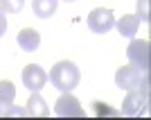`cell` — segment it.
<instances>
[{"label":"cell","mask_w":151,"mask_h":120,"mask_svg":"<svg viewBox=\"0 0 151 120\" xmlns=\"http://www.w3.org/2000/svg\"><path fill=\"white\" fill-rule=\"evenodd\" d=\"M88 30H93L95 34H106L108 30H113L115 25V14L113 9H106V7H97L88 14Z\"/></svg>","instance_id":"7a4b0ae2"},{"label":"cell","mask_w":151,"mask_h":120,"mask_svg":"<svg viewBox=\"0 0 151 120\" xmlns=\"http://www.w3.org/2000/svg\"><path fill=\"white\" fill-rule=\"evenodd\" d=\"M47 79L52 82V86H54V89H59L61 93H68V91H72L77 84H79L81 73H79V68H77L75 61L63 59V61H59V63H54V66H52Z\"/></svg>","instance_id":"6da1fadb"},{"label":"cell","mask_w":151,"mask_h":120,"mask_svg":"<svg viewBox=\"0 0 151 120\" xmlns=\"http://www.w3.org/2000/svg\"><path fill=\"white\" fill-rule=\"evenodd\" d=\"M65 2H75V0H65Z\"/></svg>","instance_id":"ac0fdd59"},{"label":"cell","mask_w":151,"mask_h":120,"mask_svg":"<svg viewBox=\"0 0 151 120\" xmlns=\"http://www.w3.org/2000/svg\"><path fill=\"white\" fill-rule=\"evenodd\" d=\"M14 97H16V86L9 79H2L0 82V104L9 107V104H14Z\"/></svg>","instance_id":"7c38bea8"},{"label":"cell","mask_w":151,"mask_h":120,"mask_svg":"<svg viewBox=\"0 0 151 120\" xmlns=\"http://www.w3.org/2000/svg\"><path fill=\"white\" fill-rule=\"evenodd\" d=\"M95 113H108V116H117L120 111H115L111 107H101V102H95Z\"/></svg>","instance_id":"9a60e30c"},{"label":"cell","mask_w":151,"mask_h":120,"mask_svg":"<svg viewBox=\"0 0 151 120\" xmlns=\"http://www.w3.org/2000/svg\"><path fill=\"white\" fill-rule=\"evenodd\" d=\"M126 57H129L131 66H135L142 73H147V68H149V41L133 39L129 43V48H126Z\"/></svg>","instance_id":"277c9868"},{"label":"cell","mask_w":151,"mask_h":120,"mask_svg":"<svg viewBox=\"0 0 151 120\" xmlns=\"http://www.w3.org/2000/svg\"><path fill=\"white\" fill-rule=\"evenodd\" d=\"M25 111H27V116H29V118H47V116H50V107H47V102L38 95V91L29 95Z\"/></svg>","instance_id":"ba28073f"},{"label":"cell","mask_w":151,"mask_h":120,"mask_svg":"<svg viewBox=\"0 0 151 120\" xmlns=\"http://www.w3.org/2000/svg\"><path fill=\"white\" fill-rule=\"evenodd\" d=\"M147 102H149V93L142 89H131L126 93L124 102H122V116H142L147 111Z\"/></svg>","instance_id":"3957f363"},{"label":"cell","mask_w":151,"mask_h":120,"mask_svg":"<svg viewBox=\"0 0 151 120\" xmlns=\"http://www.w3.org/2000/svg\"><path fill=\"white\" fill-rule=\"evenodd\" d=\"M7 32V18H5V12L0 9V36Z\"/></svg>","instance_id":"2e32d148"},{"label":"cell","mask_w":151,"mask_h":120,"mask_svg":"<svg viewBox=\"0 0 151 120\" xmlns=\"http://www.w3.org/2000/svg\"><path fill=\"white\" fill-rule=\"evenodd\" d=\"M115 27H117V32H120L122 36L133 39L135 34H138V30H140V18L135 16V14H124V16L115 23Z\"/></svg>","instance_id":"9c48e42d"},{"label":"cell","mask_w":151,"mask_h":120,"mask_svg":"<svg viewBox=\"0 0 151 120\" xmlns=\"http://www.w3.org/2000/svg\"><path fill=\"white\" fill-rule=\"evenodd\" d=\"M57 5H59V0H32V12L38 18H50L57 12Z\"/></svg>","instance_id":"8fae6325"},{"label":"cell","mask_w":151,"mask_h":120,"mask_svg":"<svg viewBox=\"0 0 151 120\" xmlns=\"http://www.w3.org/2000/svg\"><path fill=\"white\" fill-rule=\"evenodd\" d=\"M142 23H149L151 14H149V0H138V14H135Z\"/></svg>","instance_id":"5bb4252c"},{"label":"cell","mask_w":151,"mask_h":120,"mask_svg":"<svg viewBox=\"0 0 151 120\" xmlns=\"http://www.w3.org/2000/svg\"><path fill=\"white\" fill-rule=\"evenodd\" d=\"M23 5H25V0H0V9H2V12H9V14L23 12Z\"/></svg>","instance_id":"4fadbf2b"},{"label":"cell","mask_w":151,"mask_h":120,"mask_svg":"<svg viewBox=\"0 0 151 120\" xmlns=\"http://www.w3.org/2000/svg\"><path fill=\"white\" fill-rule=\"evenodd\" d=\"M23 84L27 86V91L36 93V91H41L47 84V73L41 66H36V63H29V66L23 68Z\"/></svg>","instance_id":"8992f818"},{"label":"cell","mask_w":151,"mask_h":120,"mask_svg":"<svg viewBox=\"0 0 151 120\" xmlns=\"http://www.w3.org/2000/svg\"><path fill=\"white\" fill-rule=\"evenodd\" d=\"M54 113L61 116V118H70V116H83L86 111L81 109L79 100L75 95H70V91H68V93H61V97L54 102Z\"/></svg>","instance_id":"52a82bcc"},{"label":"cell","mask_w":151,"mask_h":120,"mask_svg":"<svg viewBox=\"0 0 151 120\" xmlns=\"http://www.w3.org/2000/svg\"><path fill=\"white\" fill-rule=\"evenodd\" d=\"M0 116H2V118H5V107H2V104H0Z\"/></svg>","instance_id":"e0dca14e"},{"label":"cell","mask_w":151,"mask_h":120,"mask_svg":"<svg viewBox=\"0 0 151 120\" xmlns=\"http://www.w3.org/2000/svg\"><path fill=\"white\" fill-rule=\"evenodd\" d=\"M147 73H142L140 68L135 66H120L117 73H115V84L124 91H131V89H140V84L145 79Z\"/></svg>","instance_id":"5b68a950"},{"label":"cell","mask_w":151,"mask_h":120,"mask_svg":"<svg viewBox=\"0 0 151 120\" xmlns=\"http://www.w3.org/2000/svg\"><path fill=\"white\" fill-rule=\"evenodd\" d=\"M18 45H20L25 52L38 50V45H41V34H38L34 27H25V30L18 32Z\"/></svg>","instance_id":"30bf717a"}]
</instances>
